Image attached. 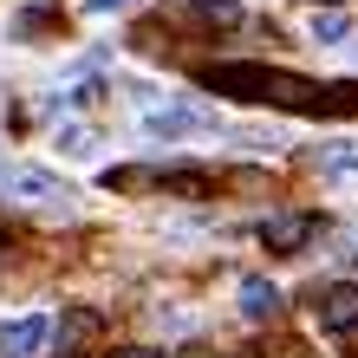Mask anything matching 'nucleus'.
<instances>
[{"label": "nucleus", "instance_id": "obj_1", "mask_svg": "<svg viewBox=\"0 0 358 358\" xmlns=\"http://www.w3.org/2000/svg\"><path fill=\"white\" fill-rule=\"evenodd\" d=\"M208 92H235V98H267L280 111H313V117H352L358 85H313V78H287L273 66H202L196 72Z\"/></svg>", "mask_w": 358, "mask_h": 358}, {"label": "nucleus", "instance_id": "obj_2", "mask_svg": "<svg viewBox=\"0 0 358 358\" xmlns=\"http://www.w3.org/2000/svg\"><path fill=\"white\" fill-rule=\"evenodd\" d=\"M52 339V320L46 313H27V320H7L0 326V358H39Z\"/></svg>", "mask_w": 358, "mask_h": 358}, {"label": "nucleus", "instance_id": "obj_3", "mask_svg": "<svg viewBox=\"0 0 358 358\" xmlns=\"http://www.w3.org/2000/svg\"><path fill=\"white\" fill-rule=\"evenodd\" d=\"M313 241V215H267L261 222V248L267 255H300Z\"/></svg>", "mask_w": 358, "mask_h": 358}, {"label": "nucleus", "instance_id": "obj_4", "mask_svg": "<svg viewBox=\"0 0 358 358\" xmlns=\"http://www.w3.org/2000/svg\"><path fill=\"white\" fill-rule=\"evenodd\" d=\"M320 320H326L332 332H358V287H352V280L320 287Z\"/></svg>", "mask_w": 358, "mask_h": 358}, {"label": "nucleus", "instance_id": "obj_5", "mask_svg": "<svg viewBox=\"0 0 358 358\" xmlns=\"http://www.w3.org/2000/svg\"><path fill=\"white\" fill-rule=\"evenodd\" d=\"M92 345H98V313L72 306L66 320H59V358H78V352H92Z\"/></svg>", "mask_w": 358, "mask_h": 358}, {"label": "nucleus", "instance_id": "obj_6", "mask_svg": "<svg viewBox=\"0 0 358 358\" xmlns=\"http://www.w3.org/2000/svg\"><path fill=\"white\" fill-rule=\"evenodd\" d=\"M202 111H189V104H176V111H150V131L157 137H182V131H202Z\"/></svg>", "mask_w": 358, "mask_h": 358}, {"label": "nucleus", "instance_id": "obj_7", "mask_svg": "<svg viewBox=\"0 0 358 358\" xmlns=\"http://www.w3.org/2000/svg\"><path fill=\"white\" fill-rule=\"evenodd\" d=\"M7 189H13V196H66V189H59V176H46V170H13L7 176Z\"/></svg>", "mask_w": 358, "mask_h": 358}, {"label": "nucleus", "instance_id": "obj_8", "mask_svg": "<svg viewBox=\"0 0 358 358\" xmlns=\"http://www.w3.org/2000/svg\"><path fill=\"white\" fill-rule=\"evenodd\" d=\"M241 313H248V320H267V313H273V287L267 280H241Z\"/></svg>", "mask_w": 358, "mask_h": 358}, {"label": "nucleus", "instance_id": "obj_9", "mask_svg": "<svg viewBox=\"0 0 358 358\" xmlns=\"http://www.w3.org/2000/svg\"><path fill=\"white\" fill-rule=\"evenodd\" d=\"M313 33H320V39H345L352 33V13H320V20H313Z\"/></svg>", "mask_w": 358, "mask_h": 358}, {"label": "nucleus", "instance_id": "obj_10", "mask_svg": "<svg viewBox=\"0 0 358 358\" xmlns=\"http://www.w3.org/2000/svg\"><path fill=\"white\" fill-rule=\"evenodd\" d=\"M117 358H157V352L150 345H131V352H117Z\"/></svg>", "mask_w": 358, "mask_h": 358}, {"label": "nucleus", "instance_id": "obj_11", "mask_svg": "<svg viewBox=\"0 0 358 358\" xmlns=\"http://www.w3.org/2000/svg\"><path fill=\"white\" fill-rule=\"evenodd\" d=\"M92 7H124V0H92Z\"/></svg>", "mask_w": 358, "mask_h": 358}]
</instances>
